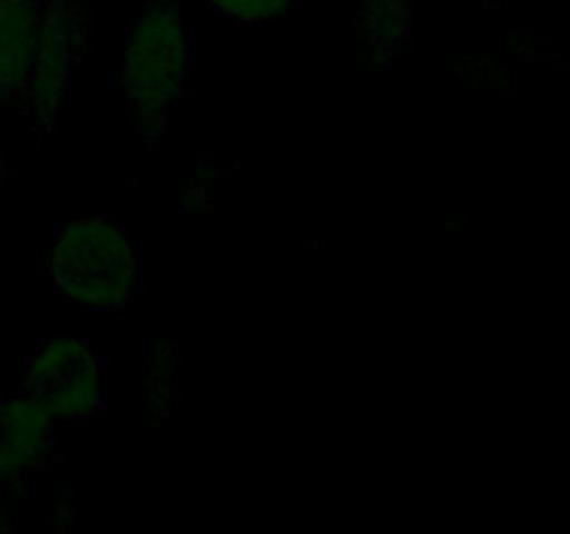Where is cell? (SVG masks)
I'll use <instances>...</instances> for the list:
<instances>
[{
    "label": "cell",
    "mask_w": 570,
    "mask_h": 534,
    "mask_svg": "<svg viewBox=\"0 0 570 534\" xmlns=\"http://www.w3.org/2000/svg\"><path fill=\"white\" fill-rule=\"evenodd\" d=\"M193 67V33L176 0H150L134 20L120 61V89L139 134L167 126Z\"/></svg>",
    "instance_id": "1"
},
{
    "label": "cell",
    "mask_w": 570,
    "mask_h": 534,
    "mask_svg": "<svg viewBox=\"0 0 570 534\" xmlns=\"http://www.w3.org/2000/svg\"><path fill=\"white\" fill-rule=\"evenodd\" d=\"M104 362L81 337H50L26 362V395L53 421H89L104 409Z\"/></svg>",
    "instance_id": "3"
},
{
    "label": "cell",
    "mask_w": 570,
    "mask_h": 534,
    "mask_svg": "<svg viewBox=\"0 0 570 534\" xmlns=\"http://www.w3.org/2000/svg\"><path fill=\"white\" fill-rule=\"evenodd\" d=\"M87 50V0H42L37 56L26 81V109L37 122H50L70 89L72 70Z\"/></svg>",
    "instance_id": "4"
},
{
    "label": "cell",
    "mask_w": 570,
    "mask_h": 534,
    "mask_svg": "<svg viewBox=\"0 0 570 534\" xmlns=\"http://www.w3.org/2000/svg\"><path fill=\"white\" fill-rule=\"evenodd\" d=\"M6 181V159H3V150H0V189H3Z\"/></svg>",
    "instance_id": "8"
},
{
    "label": "cell",
    "mask_w": 570,
    "mask_h": 534,
    "mask_svg": "<svg viewBox=\"0 0 570 534\" xmlns=\"http://www.w3.org/2000/svg\"><path fill=\"white\" fill-rule=\"evenodd\" d=\"M6 528H11V523H9V521H6V517H3V515H0V532H6Z\"/></svg>",
    "instance_id": "9"
},
{
    "label": "cell",
    "mask_w": 570,
    "mask_h": 534,
    "mask_svg": "<svg viewBox=\"0 0 570 534\" xmlns=\"http://www.w3.org/2000/svg\"><path fill=\"white\" fill-rule=\"evenodd\" d=\"M217 17L239 22V26H259L287 14L298 0H204Z\"/></svg>",
    "instance_id": "7"
},
{
    "label": "cell",
    "mask_w": 570,
    "mask_h": 534,
    "mask_svg": "<svg viewBox=\"0 0 570 534\" xmlns=\"http://www.w3.org/2000/svg\"><path fill=\"white\" fill-rule=\"evenodd\" d=\"M50 278L59 295L95 312H117L139 287V256L111 217H76L50 248Z\"/></svg>",
    "instance_id": "2"
},
{
    "label": "cell",
    "mask_w": 570,
    "mask_h": 534,
    "mask_svg": "<svg viewBox=\"0 0 570 534\" xmlns=\"http://www.w3.org/2000/svg\"><path fill=\"white\" fill-rule=\"evenodd\" d=\"M56 445V421L31 395L0 398V490L48 462Z\"/></svg>",
    "instance_id": "5"
},
{
    "label": "cell",
    "mask_w": 570,
    "mask_h": 534,
    "mask_svg": "<svg viewBox=\"0 0 570 534\" xmlns=\"http://www.w3.org/2000/svg\"><path fill=\"white\" fill-rule=\"evenodd\" d=\"M362 59L371 70H384L410 39V0H365L354 22Z\"/></svg>",
    "instance_id": "6"
}]
</instances>
